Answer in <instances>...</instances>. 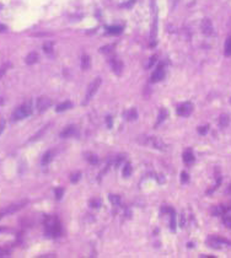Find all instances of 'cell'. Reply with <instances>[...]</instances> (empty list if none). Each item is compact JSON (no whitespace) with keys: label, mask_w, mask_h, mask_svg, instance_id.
Listing matches in <instances>:
<instances>
[{"label":"cell","mask_w":231,"mask_h":258,"mask_svg":"<svg viewBox=\"0 0 231 258\" xmlns=\"http://www.w3.org/2000/svg\"><path fill=\"white\" fill-rule=\"evenodd\" d=\"M46 232L49 237H58L62 233V226L55 218H47Z\"/></svg>","instance_id":"cell-1"},{"label":"cell","mask_w":231,"mask_h":258,"mask_svg":"<svg viewBox=\"0 0 231 258\" xmlns=\"http://www.w3.org/2000/svg\"><path fill=\"white\" fill-rule=\"evenodd\" d=\"M31 113H32V103H31V101H28L26 103H23L22 106H20L19 108L13 113V119L14 121H20V119H23L28 116H31Z\"/></svg>","instance_id":"cell-2"},{"label":"cell","mask_w":231,"mask_h":258,"mask_svg":"<svg viewBox=\"0 0 231 258\" xmlns=\"http://www.w3.org/2000/svg\"><path fill=\"white\" fill-rule=\"evenodd\" d=\"M100 85H101V77H96V79H95V80L90 84V85H88V89H87V91H86L85 100H84V102H82V105H86L87 102L90 101L95 95H96Z\"/></svg>","instance_id":"cell-3"},{"label":"cell","mask_w":231,"mask_h":258,"mask_svg":"<svg viewBox=\"0 0 231 258\" xmlns=\"http://www.w3.org/2000/svg\"><path fill=\"white\" fill-rule=\"evenodd\" d=\"M192 111H193V106H192V103H189V102L180 105L178 108H177L178 116H182V117H188L192 113Z\"/></svg>","instance_id":"cell-4"},{"label":"cell","mask_w":231,"mask_h":258,"mask_svg":"<svg viewBox=\"0 0 231 258\" xmlns=\"http://www.w3.org/2000/svg\"><path fill=\"white\" fill-rule=\"evenodd\" d=\"M51 105H52L51 98L46 97V96H42V97H39V98L37 100V102H36V107H37L38 112H43V111H46Z\"/></svg>","instance_id":"cell-5"},{"label":"cell","mask_w":231,"mask_h":258,"mask_svg":"<svg viewBox=\"0 0 231 258\" xmlns=\"http://www.w3.org/2000/svg\"><path fill=\"white\" fill-rule=\"evenodd\" d=\"M208 243L211 246V247H215V248H218L219 246H221V245H224V243L231 245V242L227 241L226 238H223V237H219V236H210V237L208 238Z\"/></svg>","instance_id":"cell-6"},{"label":"cell","mask_w":231,"mask_h":258,"mask_svg":"<svg viewBox=\"0 0 231 258\" xmlns=\"http://www.w3.org/2000/svg\"><path fill=\"white\" fill-rule=\"evenodd\" d=\"M202 32L206 36H210L213 33V23L209 19H204L202 21Z\"/></svg>","instance_id":"cell-7"},{"label":"cell","mask_w":231,"mask_h":258,"mask_svg":"<svg viewBox=\"0 0 231 258\" xmlns=\"http://www.w3.org/2000/svg\"><path fill=\"white\" fill-rule=\"evenodd\" d=\"M164 76H165V70L162 68V65H159V68L154 71V74L151 76V81L152 82H157L160 80H162Z\"/></svg>","instance_id":"cell-8"},{"label":"cell","mask_w":231,"mask_h":258,"mask_svg":"<svg viewBox=\"0 0 231 258\" xmlns=\"http://www.w3.org/2000/svg\"><path fill=\"white\" fill-rule=\"evenodd\" d=\"M27 204V200H23V202H21V203H19V204H14V205H10V207H8V209L5 210L4 213H5V215L6 214H13V213H15V212H17V210H20L21 208H23V205H26Z\"/></svg>","instance_id":"cell-9"},{"label":"cell","mask_w":231,"mask_h":258,"mask_svg":"<svg viewBox=\"0 0 231 258\" xmlns=\"http://www.w3.org/2000/svg\"><path fill=\"white\" fill-rule=\"evenodd\" d=\"M76 133V127L75 125H69V127L65 128L62 133H60V138H69Z\"/></svg>","instance_id":"cell-10"},{"label":"cell","mask_w":231,"mask_h":258,"mask_svg":"<svg viewBox=\"0 0 231 258\" xmlns=\"http://www.w3.org/2000/svg\"><path fill=\"white\" fill-rule=\"evenodd\" d=\"M38 58H39V56H38L37 52H31L29 54H27L25 62H26V64H28V65H32V64H34V63H37Z\"/></svg>","instance_id":"cell-11"},{"label":"cell","mask_w":231,"mask_h":258,"mask_svg":"<svg viewBox=\"0 0 231 258\" xmlns=\"http://www.w3.org/2000/svg\"><path fill=\"white\" fill-rule=\"evenodd\" d=\"M112 69H113V71L117 74V75H121L122 74V70H123V64L121 60H117V59H114V60H112Z\"/></svg>","instance_id":"cell-12"},{"label":"cell","mask_w":231,"mask_h":258,"mask_svg":"<svg viewBox=\"0 0 231 258\" xmlns=\"http://www.w3.org/2000/svg\"><path fill=\"white\" fill-rule=\"evenodd\" d=\"M72 107H73L72 102H70V101H65V102H63V103H60V105L57 106L55 111H57V112H63V111H67V110H69V108H72Z\"/></svg>","instance_id":"cell-13"},{"label":"cell","mask_w":231,"mask_h":258,"mask_svg":"<svg viewBox=\"0 0 231 258\" xmlns=\"http://www.w3.org/2000/svg\"><path fill=\"white\" fill-rule=\"evenodd\" d=\"M183 161H185L186 164H192L194 161V155L192 154V150L185 151V154H183Z\"/></svg>","instance_id":"cell-14"},{"label":"cell","mask_w":231,"mask_h":258,"mask_svg":"<svg viewBox=\"0 0 231 258\" xmlns=\"http://www.w3.org/2000/svg\"><path fill=\"white\" fill-rule=\"evenodd\" d=\"M90 68V57L87 54H84L81 58V69L82 70H87Z\"/></svg>","instance_id":"cell-15"},{"label":"cell","mask_w":231,"mask_h":258,"mask_svg":"<svg viewBox=\"0 0 231 258\" xmlns=\"http://www.w3.org/2000/svg\"><path fill=\"white\" fill-rule=\"evenodd\" d=\"M230 123V118L227 115H221L220 116V119H219V124H220L221 128H226Z\"/></svg>","instance_id":"cell-16"},{"label":"cell","mask_w":231,"mask_h":258,"mask_svg":"<svg viewBox=\"0 0 231 258\" xmlns=\"http://www.w3.org/2000/svg\"><path fill=\"white\" fill-rule=\"evenodd\" d=\"M224 53L226 57H230L231 56V36L227 37L226 42H225V49H224Z\"/></svg>","instance_id":"cell-17"},{"label":"cell","mask_w":231,"mask_h":258,"mask_svg":"<svg viewBox=\"0 0 231 258\" xmlns=\"http://www.w3.org/2000/svg\"><path fill=\"white\" fill-rule=\"evenodd\" d=\"M122 31H123V27L121 26H111L107 28V32L110 34H119Z\"/></svg>","instance_id":"cell-18"},{"label":"cell","mask_w":231,"mask_h":258,"mask_svg":"<svg viewBox=\"0 0 231 258\" xmlns=\"http://www.w3.org/2000/svg\"><path fill=\"white\" fill-rule=\"evenodd\" d=\"M52 157H53V151H47L44 155H43V159H42V164L43 165H47L49 164L52 161Z\"/></svg>","instance_id":"cell-19"},{"label":"cell","mask_w":231,"mask_h":258,"mask_svg":"<svg viewBox=\"0 0 231 258\" xmlns=\"http://www.w3.org/2000/svg\"><path fill=\"white\" fill-rule=\"evenodd\" d=\"M43 51L48 54H52L53 53V42H46L43 44Z\"/></svg>","instance_id":"cell-20"},{"label":"cell","mask_w":231,"mask_h":258,"mask_svg":"<svg viewBox=\"0 0 231 258\" xmlns=\"http://www.w3.org/2000/svg\"><path fill=\"white\" fill-rule=\"evenodd\" d=\"M167 115H169V112L166 111V110H161L160 111V113H159V117H157V123L156 124H160L165 118L167 117Z\"/></svg>","instance_id":"cell-21"},{"label":"cell","mask_w":231,"mask_h":258,"mask_svg":"<svg viewBox=\"0 0 231 258\" xmlns=\"http://www.w3.org/2000/svg\"><path fill=\"white\" fill-rule=\"evenodd\" d=\"M130 173H132V166H130V164H126V166H124V169H123V176L129 177Z\"/></svg>","instance_id":"cell-22"},{"label":"cell","mask_w":231,"mask_h":258,"mask_svg":"<svg viewBox=\"0 0 231 258\" xmlns=\"http://www.w3.org/2000/svg\"><path fill=\"white\" fill-rule=\"evenodd\" d=\"M137 116H138V113H137V110H135V108L130 110V111L127 113V117H128L129 121H133V119H137Z\"/></svg>","instance_id":"cell-23"},{"label":"cell","mask_w":231,"mask_h":258,"mask_svg":"<svg viewBox=\"0 0 231 258\" xmlns=\"http://www.w3.org/2000/svg\"><path fill=\"white\" fill-rule=\"evenodd\" d=\"M170 227L171 230L176 229V219H175V212L171 213V221H170Z\"/></svg>","instance_id":"cell-24"},{"label":"cell","mask_w":231,"mask_h":258,"mask_svg":"<svg viewBox=\"0 0 231 258\" xmlns=\"http://www.w3.org/2000/svg\"><path fill=\"white\" fill-rule=\"evenodd\" d=\"M154 146H155L156 149H164L165 148V145L160 139H154Z\"/></svg>","instance_id":"cell-25"},{"label":"cell","mask_w":231,"mask_h":258,"mask_svg":"<svg viewBox=\"0 0 231 258\" xmlns=\"http://www.w3.org/2000/svg\"><path fill=\"white\" fill-rule=\"evenodd\" d=\"M80 172H78V173H74V175H72V177H70V181H72V183H76L79 181V178H80Z\"/></svg>","instance_id":"cell-26"},{"label":"cell","mask_w":231,"mask_h":258,"mask_svg":"<svg viewBox=\"0 0 231 258\" xmlns=\"http://www.w3.org/2000/svg\"><path fill=\"white\" fill-rule=\"evenodd\" d=\"M90 205L92 208H98L100 205H101V200H100V199H92L90 202Z\"/></svg>","instance_id":"cell-27"},{"label":"cell","mask_w":231,"mask_h":258,"mask_svg":"<svg viewBox=\"0 0 231 258\" xmlns=\"http://www.w3.org/2000/svg\"><path fill=\"white\" fill-rule=\"evenodd\" d=\"M63 194H64V189L63 188H57L55 189V198H57V199H60V198L63 197Z\"/></svg>","instance_id":"cell-28"},{"label":"cell","mask_w":231,"mask_h":258,"mask_svg":"<svg viewBox=\"0 0 231 258\" xmlns=\"http://www.w3.org/2000/svg\"><path fill=\"white\" fill-rule=\"evenodd\" d=\"M156 60H157V57H156V56H152V57L150 58V60H149V64L146 65V68H151L152 65L156 63Z\"/></svg>","instance_id":"cell-29"},{"label":"cell","mask_w":231,"mask_h":258,"mask_svg":"<svg viewBox=\"0 0 231 258\" xmlns=\"http://www.w3.org/2000/svg\"><path fill=\"white\" fill-rule=\"evenodd\" d=\"M110 200L113 204H117L118 205V204H119V197L118 195H110Z\"/></svg>","instance_id":"cell-30"},{"label":"cell","mask_w":231,"mask_h":258,"mask_svg":"<svg viewBox=\"0 0 231 258\" xmlns=\"http://www.w3.org/2000/svg\"><path fill=\"white\" fill-rule=\"evenodd\" d=\"M112 48H113V46H106V47H102L101 49H100V52L101 53H110L112 51Z\"/></svg>","instance_id":"cell-31"},{"label":"cell","mask_w":231,"mask_h":258,"mask_svg":"<svg viewBox=\"0 0 231 258\" xmlns=\"http://www.w3.org/2000/svg\"><path fill=\"white\" fill-rule=\"evenodd\" d=\"M206 131H208V125H204V127H199V128H198V133L202 134V135L205 134Z\"/></svg>","instance_id":"cell-32"},{"label":"cell","mask_w":231,"mask_h":258,"mask_svg":"<svg viewBox=\"0 0 231 258\" xmlns=\"http://www.w3.org/2000/svg\"><path fill=\"white\" fill-rule=\"evenodd\" d=\"M181 182H182V183L188 182V175H187L186 172H182V173H181Z\"/></svg>","instance_id":"cell-33"},{"label":"cell","mask_w":231,"mask_h":258,"mask_svg":"<svg viewBox=\"0 0 231 258\" xmlns=\"http://www.w3.org/2000/svg\"><path fill=\"white\" fill-rule=\"evenodd\" d=\"M88 161H90L91 164H97V162H98V159H97V156H95V155H91V156L88 157Z\"/></svg>","instance_id":"cell-34"},{"label":"cell","mask_w":231,"mask_h":258,"mask_svg":"<svg viewBox=\"0 0 231 258\" xmlns=\"http://www.w3.org/2000/svg\"><path fill=\"white\" fill-rule=\"evenodd\" d=\"M8 254H9V251H8V250L0 248V257H6Z\"/></svg>","instance_id":"cell-35"},{"label":"cell","mask_w":231,"mask_h":258,"mask_svg":"<svg viewBox=\"0 0 231 258\" xmlns=\"http://www.w3.org/2000/svg\"><path fill=\"white\" fill-rule=\"evenodd\" d=\"M4 128H5V121L3 118H0V134H1V131L4 130Z\"/></svg>","instance_id":"cell-36"},{"label":"cell","mask_w":231,"mask_h":258,"mask_svg":"<svg viewBox=\"0 0 231 258\" xmlns=\"http://www.w3.org/2000/svg\"><path fill=\"white\" fill-rule=\"evenodd\" d=\"M6 68H8V67L5 65V67H3L1 69H0V79H1V77L5 75V73H6Z\"/></svg>","instance_id":"cell-37"},{"label":"cell","mask_w":231,"mask_h":258,"mask_svg":"<svg viewBox=\"0 0 231 258\" xmlns=\"http://www.w3.org/2000/svg\"><path fill=\"white\" fill-rule=\"evenodd\" d=\"M106 121H107V125H108V128H112V117H111V116H108L107 118H106Z\"/></svg>","instance_id":"cell-38"},{"label":"cell","mask_w":231,"mask_h":258,"mask_svg":"<svg viewBox=\"0 0 231 258\" xmlns=\"http://www.w3.org/2000/svg\"><path fill=\"white\" fill-rule=\"evenodd\" d=\"M122 160H123V157H122V156H118V157H117V161H116V164H114V165H116V167H117V166H119V164L122 162Z\"/></svg>","instance_id":"cell-39"},{"label":"cell","mask_w":231,"mask_h":258,"mask_svg":"<svg viewBox=\"0 0 231 258\" xmlns=\"http://www.w3.org/2000/svg\"><path fill=\"white\" fill-rule=\"evenodd\" d=\"M8 31V27L5 25H0V32H6Z\"/></svg>","instance_id":"cell-40"},{"label":"cell","mask_w":231,"mask_h":258,"mask_svg":"<svg viewBox=\"0 0 231 258\" xmlns=\"http://www.w3.org/2000/svg\"><path fill=\"white\" fill-rule=\"evenodd\" d=\"M0 105H3V98L0 97Z\"/></svg>","instance_id":"cell-41"}]
</instances>
